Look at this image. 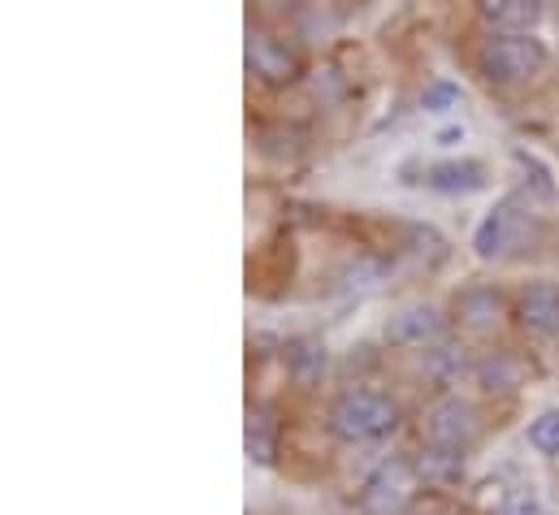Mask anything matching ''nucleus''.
Here are the masks:
<instances>
[{"label":"nucleus","mask_w":559,"mask_h":515,"mask_svg":"<svg viewBox=\"0 0 559 515\" xmlns=\"http://www.w3.org/2000/svg\"><path fill=\"white\" fill-rule=\"evenodd\" d=\"M282 364H286V378H290V386L295 390H317L321 382H325V373H330V351H325L321 338L299 334V338L286 343Z\"/></svg>","instance_id":"9d476101"},{"label":"nucleus","mask_w":559,"mask_h":515,"mask_svg":"<svg viewBox=\"0 0 559 515\" xmlns=\"http://www.w3.org/2000/svg\"><path fill=\"white\" fill-rule=\"evenodd\" d=\"M451 321L464 334H490L503 321V295L490 282H473L451 299Z\"/></svg>","instance_id":"1a4fd4ad"},{"label":"nucleus","mask_w":559,"mask_h":515,"mask_svg":"<svg viewBox=\"0 0 559 515\" xmlns=\"http://www.w3.org/2000/svg\"><path fill=\"white\" fill-rule=\"evenodd\" d=\"M455 100H460V87H455V83H447V79H433V83L425 87V96H420L425 113H447Z\"/></svg>","instance_id":"aec40b11"},{"label":"nucleus","mask_w":559,"mask_h":515,"mask_svg":"<svg viewBox=\"0 0 559 515\" xmlns=\"http://www.w3.org/2000/svg\"><path fill=\"white\" fill-rule=\"evenodd\" d=\"M413 464H417L420 486H455V481L464 477L468 451H455V446H433V442H425L417 455H413Z\"/></svg>","instance_id":"2eb2a0df"},{"label":"nucleus","mask_w":559,"mask_h":515,"mask_svg":"<svg viewBox=\"0 0 559 515\" xmlns=\"http://www.w3.org/2000/svg\"><path fill=\"white\" fill-rule=\"evenodd\" d=\"M512 316L534 338H559V282H525Z\"/></svg>","instance_id":"6e6552de"},{"label":"nucleus","mask_w":559,"mask_h":515,"mask_svg":"<svg viewBox=\"0 0 559 515\" xmlns=\"http://www.w3.org/2000/svg\"><path fill=\"white\" fill-rule=\"evenodd\" d=\"M530 226H534V204L525 195H503L495 204V213L481 217V226L473 235V252L481 260L512 256L530 239Z\"/></svg>","instance_id":"20e7f679"},{"label":"nucleus","mask_w":559,"mask_h":515,"mask_svg":"<svg viewBox=\"0 0 559 515\" xmlns=\"http://www.w3.org/2000/svg\"><path fill=\"white\" fill-rule=\"evenodd\" d=\"M551 52L538 35H490L477 48V74L495 87H516L530 83L547 70Z\"/></svg>","instance_id":"f03ea898"},{"label":"nucleus","mask_w":559,"mask_h":515,"mask_svg":"<svg viewBox=\"0 0 559 515\" xmlns=\"http://www.w3.org/2000/svg\"><path fill=\"white\" fill-rule=\"evenodd\" d=\"M429 191L438 195H473L486 187V165L481 160H433L425 165V178H420Z\"/></svg>","instance_id":"4468645a"},{"label":"nucleus","mask_w":559,"mask_h":515,"mask_svg":"<svg viewBox=\"0 0 559 515\" xmlns=\"http://www.w3.org/2000/svg\"><path fill=\"white\" fill-rule=\"evenodd\" d=\"M455 139H464V130H442L438 134V143H455Z\"/></svg>","instance_id":"412c9836"},{"label":"nucleus","mask_w":559,"mask_h":515,"mask_svg":"<svg viewBox=\"0 0 559 515\" xmlns=\"http://www.w3.org/2000/svg\"><path fill=\"white\" fill-rule=\"evenodd\" d=\"M481 420H477V407L460 394H447L438 398L429 411H425V442L433 446H455V451H468L473 438H477Z\"/></svg>","instance_id":"0eeeda50"},{"label":"nucleus","mask_w":559,"mask_h":515,"mask_svg":"<svg viewBox=\"0 0 559 515\" xmlns=\"http://www.w3.org/2000/svg\"><path fill=\"white\" fill-rule=\"evenodd\" d=\"M386 277H391V260L378 256V252H360L338 268V290L343 295H373Z\"/></svg>","instance_id":"dca6fc26"},{"label":"nucleus","mask_w":559,"mask_h":515,"mask_svg":"<svg viewBox=\"0 0 559 515\" xmlns=\"http://www.w3.org/2000/svg\"><path fill=\"white\" fill-rule=\"evenodd\" d=\"M530 446H534L538 455H551V459H556L559 455V407L543 411V416L530 424Z\"/></svg>","instance_id":"a211bd4d"},{"label":"nucleus","mask_w":559,"mask_h":515,"mask_svg":"<svg viewBox=\"0 0 559 515\" xmlns=\"http://www.w3.org/2000/svg\"><path fill=\"white\" fill-rule=\"evenodd\" d=\"M248 455L261 468H270L278 459V420L270 407H252V416H248Z\"/></svg>","instance_id":"f3484780"},{"label":"nucleus","mask_w":559,"mask_h":515,"mask_svg":"<svg viewBox=\"0 0 559 515\" xmlns=\"http://www.w3.org/2000/svg\"><path fill=\"white\" fill-rule=\"evenodd\" d=\"M400 420H404L400 398H391L386 390H373V386H352L343 390V394H334V403L325 411V429L343 446L382 442V438H391L400 429Z\"/></svg>","instance_id":"f257e3e1"},{"label":"nucleus","mask_w":559,"mask_h":515,"mask_svg":"<svg viewBox=\"0 0 559 515\" xmlns=\"http://www.w3.org/2000/svg\"><path fill=\"white\" fill-rule=\"evenodd\" d=\"M525 378H530L525 360L516 351H508V347L481 351L477 364H473V382L486 390V394H512V390L525 386Z\"/></svg>","instance_id":"f8f14e48"},{"label":"nucleus","mask_w":559,"mask_h":515,"mask_svg":"<svg viewBox=\"0 0 559 515\" xmlns=\"http://www.w3.org/2000/svg\"><path fill=\"white\" fill-rule=\"evenodd\" d=\"M312 96H317L321 105H338V100L347 96V79H343L334 65H321V70L312 74Z\"/></svg>","instance_id":"6ab92c4d"},{"label":"nucleus","mask_w":559,"mask_h":515,"mask_svg":"<svg viewBox=\"0 0 559 515\" xmlns=\"http://www.w3.org/2000/svg\"><path fill=\"white\" fill-rule=\"evenodd\" d=\"M473 364H477V356L464 343H455V338H447V343H438L433 351L420 356L425 382H433V386L442 390L460 386V382H473Z\"/></svg>","instance_id":"9b49d317"},{"label":"nucleus","mask_w":559,"mask_h":515,"mask_svg":"<svg viewBox=\"0 0 559 515\" xmlns=\"http://www.w3.org/2000/svg\"><path fill=\"white\" fill-rule=\"evenodd\" d=\"M248 70L265 87H290L304 79V57L274 31H248Z\"/></svg>","instance_id":"39448f33"},{"label":"nucleus","mask_w":559,"mask_h":515,"mask_svg":"<svg viewBox=\"0 0 559 515\" xmlns=\"http://www.w3.org/2000/svg\"><path fill=\"white\" fill-rule=\"evenodd\" d=\"M447 343V316L433 303H408L386 321V347L395 351H433Z\"/></svg>","instance_id":"423d86ee"},{"label":"nucleus","mask_w":559,"mask_h":515,"mask_svg":"<svg viewBox=\"0 0 559 515\" xmlns=\"http://www.w3.org/2000/svg\"><path fill=\"white\" fill-rule=\"evenodd\" d=\"M420 494V477H417V464L408 455H391L382 459L365 490H360V512L365 515H404Z\"/></svg>","instance_id":"7ed1b4c3"},{"label":"nucleus","mask_w":559,"mask_h":515,"mask_svg":"<svg viewBox=\"0 0 559 515\" xmlns=\"http://www.w3.org/2000/svg\"><path fill=\"white\" fill-rule=\"evenodd\" d=\"M477 17L490 26V35H534V26L543 22V4L538 0H486L477 4Z\"/></svg>","instance_id":"ddd939ff"}]
</instances>
